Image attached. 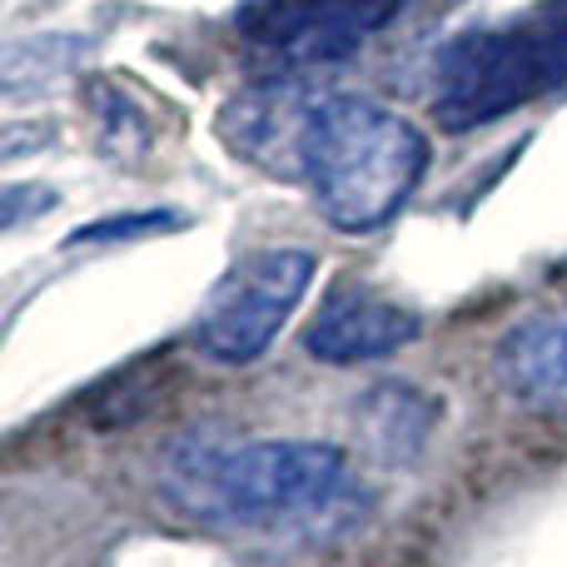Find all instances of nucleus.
I'll return each mask as SVG.
<instances>
[{
    "mask_svg": "<svg viewBox=\"0 0 567 567\" xmlns=\"http://www.w3.org/2000/svg\"><path fill=\"white\" fill-rule=\"evenodd\" d=\"M165 493L195 523L229 533L313 528L339 513L349 493V458L333 443L249 439L205 443L189 439L169 453Z\"/></svg>",
    "mask_w": 567,
    "mask_h": 567,
    "instance_id": "nucleus-1",
    "label": "nucleus"
},
{
    "mask_svg": "<svg viewBox=\"0 0 567 567\" xmlns=\"http://www.w3.org/2000/svg\"><path fill=\"white\" fill-rule=\"evenodd\" d=\"M429 169V135L369 95L313 100L303 125L299 179L339 235H373L413 199Z\"/></svg>",
    "mask_w": 567,
    "mask_h": 567,
    "instance_id": "nucleus-2",
    "label": "nucleus"
},
{
    "mask_svg": "<svg viewBox=\"0 0 567 567\" xmlns=\"http://www.w3.org/2000/svg\"><path fill=\"white\" fill-rule=\"evenodd\" d=\"M567 90V0H533L518 16L468 25L439 50L433 115L443 130H483Z\"/></svg>",
    "mask_w": 567,
    "mask_h": 567,
    "instance_id": "nucleus-3",
    "label": "nucleus"
},
{
    "mask_svg": "<svg viewBox=\"0 0 567 567\" xmlns=\"http://www.w3.org/2000/svg\"><path fill=\"white\" fill-rule=\"evenodd\" d=\"M313 269H319V259L303 245H269L239 255L205 293L195 323H189L195 353L209 363H225V369H245V363L265 359L279 329L293 319L299 299L309 293Z\"/></svg>",
    "mask_w": 567,
    "mask_h": 567,
    "instance_id": "nucleus-4",
    "label": "nucleus"
},
{
    "mask_svg": "<svg viewBox=\"0 0 567 567\" xmlns=\"http://www.w3.org/2000/svg\"><path fill=\"white\" fill-rule=\"evenodd\" d=\"M413 0H239L235 30L279 65V75H309L353 60L393 25Z\"/></svg>",
    "mask_w": 567,
    "mask_h": 567,
    "instance_id": "nucleus-5",
    "label": "nucleus"
},
{
    "mask_svg": "<svg viewBox=\"0 0 567 567\" xmlns=\"http://www.w3.org/2000/svg\"><path fill=\"white\" fill-rule=\"evenodd\" d=\"M323 90L303 85V75H269L255 90L229 100L225 130L229 150L249 165L269 169L275 179H299V145H303V125L313 115V100Z\"/></svg>",
    "mask_w": 567,
    "mask_h": 567,
    "instance_id": "nucleus-6",
    "label": "nucleus"
},
{
    "mask_svg": "<svg viewBox=\"0 0 567 567\" xmlns=\"http://www.w3.org/2000/svg\"><path fill=\"white\" fill-rule=\"evenodd\" d=\"M423 319L409 303H393L369 289H333L303 329V353L319 363H373L409 349Z\"/></svg>",
    "mask_w": 567,
    "mask_h": 567,
    "instance_id": "nucleus-7",
    "label": "nucleus"
},
{
    "mask_svg": "<svg viewBox=\"0 0 567 567\" xmlns=\"http://www.w3.org/2000/svg\"><path fill=\"white\" fill-rule=\"evenodd\" d=\"M493 379L523 409L567 419V313L513 323L493 349Z\"/></svg>",
    "mask_w": 567,
    "mask_h": 567,
    "instance_id": "nucleus-8",
    "label": "nucleus"
},
{
    "mask_svg": "<svg viewBox=\"0 0 567 567\" xmlns=\"http://www.w3.org/2000/svg\"><path fill=\"white\" fill-rule=\"evenodd\" d=\"M433 399H423L409 383H383L359 403V429L369 439V449L383 463H403L423 449V439L433 433Z\"/></svg>",
    "mask_w": 567,
    "mask_h": 567,
    "instance_id": "nucleus-9",
    "label": "nucleus"
},
{
    "mask_svg": "<svg viewBox=\"0 0 567 567\" xmlns=\"http://www.w3.org/2000/svg\"><path fill=\"white\" fill-rule=\"evenodd\" d=\"M175 225H185V215H159V209H150V215H110L105 225L75 229V235H70V245H95V239H130V235H155V229H175Z\"/></svg>",
    "mask_w": 567,
    "mask_h": 567,
    "instance_id": "nucleus-10",
    "label": "nucleus"
}]
</instances>
